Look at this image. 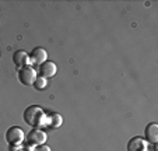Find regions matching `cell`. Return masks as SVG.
Instances as JSON below:
<instances>
[{"instance_id":"1","label":"cell","mask_w":158,"mask_h":151,"mask_svg":"<svg viewBox=\"0 0 158 151\" xmlns=\"http://www.w3.org/2000/svg\"><path fill=\"white\" fill-rule=\"evenodd\" d=\"M46 116L48 115L44 112V109L41 107H38V105H30V107L25 108L23 118H24L25 123L30 124L31 128L41 129L46 123Z\"/></svg>"},{"instance_id":"2","label":"cell","mask_w":158,"mask_h":151,"mask_svg":"<svg viewBox=\"0 0 158 151\" xmlns=\"http://www.w3.org/2000/svg\"><path fill=\"white\" fill-rule=\"evenodd\" d=\"M6 140L10 145H21L25 141V134L18 126H11L6 132Z\"/></svg>"},{"instance_id":"3","label":"cell","mask_w":158,"mask_h":151,"mask_svg":"<svg viewBox=\"0 0 158 151\" xmlns=\"http://www.w3.org/2000/svg\"><path fill=\"white\" fill-rule=\"evenodd\" d=\"M25 140L31 147H38V145H44L48 140V134L42 129H32L30 133L25 136Z\"/></svg>"},{"instance_id":"4","label":"cell","mask_w":158,"mask_h":151,"mask_svg":"<svg viewBox=\"0 0 158 151\" xmlns=\"http://www.w3.org/2000/svg\"><path fill=\"white\" fill-rule=\"evenodd\" d=\"M36 71L31 66H25V67L18 69V81L24 86H34L36 80Z\"/></svg>"},{"instance_id":"5","label":"cell","mask_w":158,"mask_h":151,"mask_svg":"<svg viewBox=\"0 0 158 151\" xmlns=\"http://www.w3.org/2000/svg\"><path fill=\"white\" fill-rule=\"evenodd\" d=\"M57 73V66L55 62H49V60H46L45 63H42L41 66H39V74H41V77L44 78H52L55 77Z\"/></svg>"},{"instance_id":"6","label":"cell","mask_w":158,"mask_h":151,"mask_svg":"<svg viewBox=\"0 0 158 151\" xmlns=\"http://www.w3.org/2000/svg\"><path fill=\"white\" fill-rule=\"evenodd\" d=\"M48 60V52L44 48H35L30 53V65H39Z\"/></svg>"},{"instance_id":"7","label":"cell","mask_w":158,"mask_h":151,"mask_svg":"<svg viewBox=\"0 0 158 151\" xmlns=\"http://www.w3.org/2000/svg\"><path fill=\"white\" fill-rule=\"evenodd\" d=\"M127 151H148V143L143 137H133L127 143Z\"/></svg>"},{"instance_id":"8","label":"cell","mask_w":158,"mask_h":151,"mask_svg":"<svg viewBox=\"0 0 158 151\" xmlns=\"http://www.w3.org/2000/svg\"><path fill=\"white\" fill-rule=\"evenodd\" d=\"M13 62H14L17 69L30 66V55L25 50H15L14 53H13Z\"/></svg>"},{"instance_id":"9","label":"cell","mask_w":158,"mask_h":151,"mask_svg":"<svg viewBox=\"0 0 158 151\" xmlns=\"http://www.w3.org/2000/svg\"><path fill=\"white\" fill-rule=\"evenodd\" d=\"M144 134H146V141L147 143L157 144V141H158V124L157 123L147 124L146 130H144Z\"/></svg>"},{"instance_id":"10","label":"cell","mask_w":158,"mask_h":151,"mask_svg":"<svg viewBox=\"0 0 158 151\" xmlns=\"http://www.w3.org/2000/svg\"><path fill=\"white\" fill-rule=\"evenodd\" d=\"M62 124H63V118L60 113H51V115L46 116V123H45L46 128L52 129V130H56Z\"/></svg>"},{"instance_id":"11","label":"cell","mask_w":158,"mask_h":151,"mask_svg":"<svg viewBox=\"0 0 158 151\" xmlns=\"http://www.w3.org/2000/svg\"><path fill=\"white\" fill-rule=\"evenodd\" d=\"M34 87H35V90H38V91H44V90H46V87H48V80L44 77H36L35 83H34Z\"/></svg>"},{"instance_id":"12","label":"cell","mask_w":158,"mask_h":151,"mask_svg":"<svg viewBox=\"0 0 158 151\" xmlns=\"http://www.w3.org/2000/svg\"><path fill=\"white\" fill-rule=\"evenodd\" d=\"M32 151H51V147H48L46 144H44V145H38V147H34Z\"/></svg>"},{"instance_id":"13","label":"cell","mask_w":158,"mask_h":151,"mask_svg":"<svg viewBox=\"0 0 158 151\" xmlns=\"http://www.w3.org/2000/svg\"><path fill=\"white\" fill-rule=\"evenodd\" d=\"M17 151H28V150H25V148H21V147H20Z\"/></svg>"}]
</instances>
